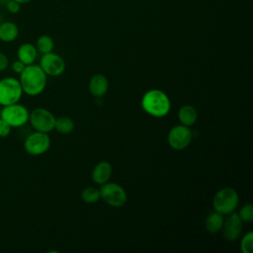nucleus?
Segmentation results:
<instances>
[{
	"label": "nucleus",
	"instance_id": "a878e982",
	"mask_svg": "<svg viewBox=\"0 0 253 253\" xmlns=\"http://www.w3.org/2000/svg\"><path fill=\"white\" fill-rule=\"evenodd\" d=\"M9 65V59L7 55L0 51V72L5 70Z\"/></svg>",
	"mask_w": 253,
	"mask_h": 253
},
{
	"label": "nucleus",
	"instance_id": "7ed1b4c3",
	"mask_svg": "<svg viewBox=\"0 0 253 253\" xmlns=\"http://www.w3.org/2000/svg\"><path fill=\"white\" fill-rule=\"evenodd\" d=\"M238 194L230 187H225L216 192L213 197L212 205L214 211L223 214H229L234 211L238 205Z\"/></svg>",
	"mask_w": 253,
	"mask_h": 253
},
{
	"label": "nucleus",
	"instance_id": "b1692460",
	"mask_svg": "<svg viewBox=\"0 0 253 253\" xmlns=\"http://www.w3.org/2000/svg\"><path fill=\"white\" fill-rule=\"evenodd\" d=\"M6 7H7V10L12 13V14H17L18 12H20V9H21V4L18 3L17 1L15 0H9L7 3H6Z\"/></svg>",
	"mask_w": 253,
	"mask_h": 253
},
{
	"label": "nucleus",
	"instance_id": "f8f14e48",
	"mask_svg": "<svg viewBox=\"0 0 253 253\" xmlns=\"http://www.w3.org/2000/svg\"><path fill=\"white\" fill-rule=\"evenodd\" d=\"M113 168L111 163L108 161H101L94 167L92 171V180L99 185H103L110 180Z\"/></svg>",
	"mask_w": 253,
	"mask_h": 253
},
{
	"label": "nucleus",
	"instance_id": "f3484780",
	"mask_svg": "<svg viewBox=\"0 0 253 253\" xmlns=\"http://www.w3.org/2000/svg\"><path fill=\"white\" fill-rule=\"evenodd\" d=\"M223 216L217 211L211 212L206 219V228L211 233L218 232L223 224Z\"/></svg>",
	"mask_w": 253,
	"mask_h": 253
},
{
	"label": "nucleus",
	"instance_id": "0eeeda50",
	"mask_svg": "<svg viewBox=\"0 0 253 253\" xmlns=\"http://www.w3.org/2000/svg\"><path fill=\"white\" fill-rule=\"evenodd\" d=\"M29 122L35 130L48 133L54 129L55 117L47 109L36 108L30 113Z\"/></svg>",
	"mask_w": 253,
	"mask_h": 253
},
{
	"label": "nucleus",
	"instance_id": "412c9836",
	"mask_svg": "<svg viewBox=\"0 0 253 253\" xmlns=\"http://www.w3.org/2000/svg\"><path fill=\"white\" fill-rule=\"evenodd\" d=\"M240 249L242 253H252L253 251V233L249 231L246 233L240 242Z\"/></svg>",
	"mask_w": 253,
	"mask_h": 253
},
{
	"label": "nucleus",
	"instance_id": "4be33fe9",
	"mask_svg": "<svg viewBox=\"0 0 253 253\" xmlns=\"http://www.w3.org/2000/svg\"><path fill=\"white\" fill-rule=\"evenodd\" d=\"M238 215L242 221L251 222L253 220V206H252V204H247V205L243 206L240 209Z\"/></svg>",
	"mask_w": 253,
	"mask_h": 253
},
{
	"label": "nucleus",
	"instance_id": "9d476101",
	"mask_svg": "<svg viewBox=\"0 0 253 253\" xmlns=\"http://www.w3.org/2000/svg\"><path fill=\"white\" fill-rule=\"evenodd\" d=\"M39 65L44 71V73L49 76L61 75L65 70L64 59L52 51L42 54Z\"/></svg>",
	"mask_w": 253,
	"mask_h": 253
},
{
	"label": "nucleus",
	"instance_id": "a211bd4d",
	"mask_svg": "<svg viewBox=\"0 0 253 253\" xmlns=\"http://www.w3.org/2000/svg\"><path fill=\"white\" fill-rule=\"evenodd\" d=\"M54 128L61 134L70 133L74 128V122L71 118L67 116H61L55 118Z\"/></svg>",
	"mask_w": 253,
	"mask_h": 253
},
{
	"label": "nucleus",
	"instance_id": "dca6fc26",
	"mask_svg": "<svg viewBox=\"0 0 253 253\" xmlns=\"http://www.w3.org/2000/svg\"><path fill=\"white\" fill-rule=\"evenodd\" d=\"M19 35V29L13 22H4L0 25V40L4 42H14Z\"/></svg>",
	"mask_w": 253,
	"mask_h": 253
},
{
	"label": "nucleus",
	"instance_id": "cd10ccee",
	"mask_svg": "<svg viewBox=\"0 0 253 253\" xmlns=\"http://www.w3.org/2000/svg\"><path fill=\"white\" fill-rule=\"evenodd\" d=\"M8 1H9V0H0V2H1V3H3V2H4L5 4H6Z\"/></svg>",
	"mask_w": 253,
	"mask_h": 253
},
{
	"label": "nucleus",
	"instance_id": "2eb2a0df",
	"mask_svg": "<svg viewBox=\"0 0 253 253\" xmlns=\"http://www.w3.org/2000/svg\"><path fill=\"white\" fill-rule=\"evenodd\" d=\"M178 119L181 125L191 126L198 120V112L195 109V107L191 105H185L180 108L178 112Z\"/></svg>",
	"mask_w": 253,
	"mask_h": 253
},
{
	"label": "nucleus",
	"instance_id": "6e6552de",
	"mask_svg": "<svg viewBox=\"0 0 253 253\" xmlns=\"http://www.w3.org/2000/svg\"><path fill=\"white\" fill-rule=\"evenodd\" d=\"M50 147V137L46 132L35 131L27 136L24 148L27 153L37 156L45 153Z\"/></svg>",
	"mask_w": 253,
	"mask_h": 253
},
{
	"label": "nucleus",
	"instance_id": "bb28decb",
	"mask_svg": "<svg viewBox=\"0 0 253 253\" xmlns=\"http://www.w3.org/2000/svg\"><path fill=\"white\" fill-rule=\"evenodd\" d=\"M15 1H17V2H18V3H20V4H25V3L30 2L31 0H15Z\"/></svg>",
	"mask_w": 253,
	"mask_h": 253
},
{
	"label": "nucleus",
	"instance_id": "f257e3e1",
	"mask_svg": "<svg viewBox=\"0 0 253 253\" xmlns=\"http://www.w3.org/2000/svg\"><path fill=\"white\" fill-rule=\"evenodd\" d=\"M19 75V81L23 92L29 96H37L41 94L46 86L47 75L40 65L34 63L26 65L24 70Z\"/></svg>",
	"mask_w": 253,
	"mask_h": 253
},
{
	"label": "nucleus",
	"instance_id": "5701e85b",
	"mask_svg": "<svg viewBox=\"0 0 253 253\" xmlns=\"http://www.w3.org/2000/svg\"><path fill=\"white\" fill-rule=\"evenodd\" d=\"M12 130V126L0 118V137H7Z\"/></svg>",
	"mask_w": 253,
	"mask_h": 253
},
{
	"label": "nucleus",
	"instance_id": "c85d7f7f",
	"mask_svg": "<svg viewBox=\"0 0 253 253\" xmlns=\"http://www.w3.org/2000/svg\"><path fill=\"white\" fill-rule=\"evenodd\" d=\"M0 113H1V109H0Z\"/></svg>",
	"mask_w": 253,
	"mask_h": 253
},
{
	"label": "nucleus",
	"instance_id": "aec40b11",
	"mask_svg": "<svg viewBox=\"0 0 253 253\" xmlns=\"http://www.w3.org/2000/svg\"><path fill=\"white\" fill-rule=\"evenodd\" d=\"M81 198L87 204L97 203L101 199L100 190L95 187H87L82 191Z\"/></svg>",
	"mask_w": 253,
	"mask_h": 253
},
{
	"label": "nucleus",
	"instance_id": "1a4fd4ad",
	"mask_svg": "<svg viewBox=\"0 0 253 253\" xmlns=\"http://www.w3.org/2000/svg\"><path fill=\"white\" fill-rule=\"evenodd\" d=\"M192 136V130L189 126L177 125L168 133V143L175 150H183L190 145Z\"/></svg>",
	"mask_w": 253,
	"mask_h": 253
},
{
	"label": "nucleus",
	"instance_id": "4468645a",
	"mask_svg": "<svg viewBox=\"0 0 253 253\" xmlns=\"http://www.w3.org/2000/svg\"><path fill=\"white\" fill-rule=\"evenodd\" d=\"M38 55L37 47L32 43H23L19 46L17 50V56L20 61H22L25 65L33 64L36 61Z\"/></svg>",
	"mask_w": 253,
	"mask_h": 253
},
{
	"label": "nucleus",
	"instance_id": "f03ea898",
	"mask_svg": "<svg viewBox=\"0 0 253 253\" xmlns=\"http://www.w3.org/2000/svg\"><path fill=\"white\" fill-rule=\"evenodd\" d=\"M141 107L148 115L161 118L169 113L171 103L166 93L158 89H152L142 96Z\"/></svg>",
	"mask_w": 253,
	"mask_h": 253
},
{
	"label": "nucleus",
	"instance_id": "393cba45",
	"mask_svg": "<svg viewBox=\"0 0 253 253\" xmlns=\"http://www.w3.org/2000/svg\"><path fill=\"white\" fill-rule=\"evenodd\" d=\"M25 67H26V65H25L22 61H20L19 59H18V60H15V61L12 63V69H13V71H14L15 73H17V74H20V73L24 70Z\"/></svg>",
	"mask_w": 253,
	"mask_h": 253
},
{
	"label": "nucleus",
	"instance_id": "20e7f679",
	"mask_svg": "<svg viewBox=\"0 0 253 253\" xmlns=\"http://www.w3.org/2000/svg\"><path fill=\"white\" fill-rule=\"evenodd\" d=\"M23 93L19 79L15 77H4L0 80V106L4 107L18 103Z\"/></svg>",
	"mask_w": 253,
	"mask_h": 253
},
{
	"label": "nucleus",
	"instance_id": "ddd939ff",
	"mask_svg": "<svg viewBox=\"0 0 253 253\" xmlns=\"http://www.w3.org/2000/svg\"><path fill=\"white\" fill-rule=\"evenodd\" d=\"M109 89V81L103 74H95L89 82L90 93L97 98L103 97Z\"/></svg>",
	"mask_w": 253,
	"mask_h": 253
},
{
	"label": "nucleus",
	"instance_id": "9b49d317",
	"mask_svg": "<svg viewBox=\"0 0 253 253\" xmlns=\"http://www.w3.org/2000/svg\"><path fill=\"white\" fill-rule=\"evenodd\" d=\"M242 220L239 217L238 213L231 212L229 213V216L223 221L222 227L223 228V236L225 239L229 241L236 240L242 231Z\"/></svg>",
	"mask_w": 253,
	"mask_h": 253
},
{
	"label": "nucleus",
	"instance_id": "423d86ee",
	"mask_svg": "<svg viewBox=\"0 0 253 253\" xmlns=\"http://www.w3.org/2000/svg\"><path fill=\"white\" fill-rule=\"evenodd\" d=\"M29 110L24 105L19 104V102L4 106L0 113V118L8 123L12 128L26 125L29 122Z\"/></svg>",
	"mask_w": 253,
	"mask_h": 253
},
{
	"label": "nucleus",
	"instance_id": "6ab92c4d",
	"mask_svg": "<svg viewBox=\"0 0 253 253\" xmlns=\"http://www.w3.org/2000/svg\"><path fill=\"white\" fill-rule=\"evenodd\" d=\"M54 47V42L51 37L47 35H42L37 40V49L42 54L51 52Z\"/></svg>",
	"mask_w": 253,
	"mask_h": 253
},
{
	"label": "nucleus",
	"instance_id": "39448f33",
	"mask_svg": "<svg viewBox=\"0 0 253 253\" xmlns=\"http://www.w3.org/2000/svg\"><path fill=\"white\" fill-rule=\"evenodd\" d=\"M100 196L103 201L114 208H121L126 205L127 195L126 190L119 184L114 182H107L101 186Z\"/></svg>",
	"mask_w": 253,
	"mask_h": 253
}]
</instances>
